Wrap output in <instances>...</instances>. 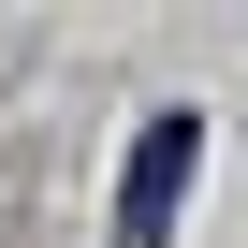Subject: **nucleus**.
I'll use <instances>...</instances> for the list:
<instances>
[{"mask_svg":"<svg viewBox=\"0 0 248 248\" xmlns=\"http://www.w3.org/2000/svg\"><path fill=\"white\" fill-rule=\"evenodd\" d=\"M175 175H190V117H161V132L132 146V204H117V233H132V248H161V219H175Z\"/></svg>","mask_w":248,"mask_h":248,"instance_id":"1","label":"nucleus"}]
</instances>
